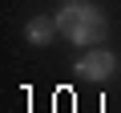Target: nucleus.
<instances>
[{
	"instance_id": "obj_1",
	"label": "nucleus",
	"mask_w": 121,
	"mask_h": 113,
	"mask_svg": "<svg viewBox=\"0 0 121 113\" xmlns=\"http://www.w3.org/2000/svg\"><path fill=\"white\" fill-rule=\"evenodd\" d=\"M56 28H60V36L73 40V44H97V40H105L109 20L93 4H65L56 12Z\"/></svg>"
},
{
	"instance_id": "obj_2",
	"label": "nucleus",
	"mask_w": 121,
	"mask_h": 113,
	"mask_svg": "<svg viewBox=\"0 0 121 113\" xmlns=\"http://www.w3.org/2000/svg\"><path fill=\"white\" fill-rule=\"evenodd\" d=\"M113 69H117V56L109 48H89L77 61V77H85V81H105V77H113Z\"/></svg>"
},
{
	"instance_id": "obj_3",
	"label": "nucleus",
	"mask_w": 121,
	"mask_h": 113,
	"mask_svg": "<svg viewBox=\"0 0 121 113\" xmlns=\"http://www.w3.org/2000/svg\"><path fill=\"white\" fill-rule=\"evenodd\" d=\"M24 32H28V44H48L60 28H56V16H32Z\"/></svg>"
}]
</instances>
